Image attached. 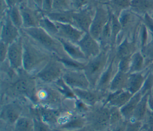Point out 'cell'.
I'll use <instances>...</instances> for the list:
<instances>
[{"label": "cell", "mask_w": 153, "mask_h": 131, "mask_svg": "<svg viewBox=\"0 0 153 131\" xmlns=\"http://www.w3.org/2000/svg\"><path fill=\"white\" fill-rule=\"evenodd\" d=\"M77 44L87 60L96 56L102 50L99 42L88 32L84 33Z\"/></svg>", "instance_id": "obj_19"}, {"label": "cell", "mask_w": 153, "mask_h": 131, "mask_svg": "<svg viewBox=\"0 0 153 131\" xmlns=\"http://www.w3.org/2000/svg\"><path fill=\"white\" fill-rule=\"evenodd\" d=\"M87 126L95 131H108L110 127L109 106L100 102L90 107L84 114Z\"/></svg>", "instance_id": "obj_7"}, {"label": "cell", "mask_w": 153, "mask_h": 131, "mask_svg": "<svg viewBox=\"0 0 153 131\" xmlns=\"http://www.w3.org/2000/svg\"></svg>", "instance_id": "obj_51"}, {"label": "cell", "mask_w": 153, "mask_h": 131, "mask_svg": "<svg viewBox=\"0 0 153 131\" xmlns=\"http://www.w3.org/2000/svg\"><path fill=\"white\" fill-rule=\"evenodd\" d=\"M144 22L146 26L148 27L150 29V31L153 32V19L150 17L147 13L145 14Z\"/></svg>", "instance_id": "obj_43"}, {"label": "cell", "mask_w": 153, "mask_h": 131, "mask_svg": "<svg viewBox=\"0 0 153 131\" xmlns=\"http://www.w3.org/2000/svg\"><path fill=\"white\" fill-rule=\"evenodd\" d=\"M66 68L63 61L54 56L34 77L39 83L53 84L62 77Z\"/></svg>", "instance_id": "obj_8"}, {"label": "cell", "mask_w": 153, "mask_h": 131, "mask_svg": "<svg viewBox=\"0 0 153 131\" xmlns=\"http://www.w3.org/2000/svg\"><path fill=\"white\" fill-rule=\"evenodd\" d=\"M129 9L134 13H146L153 9V0H131Z\"/></svg>", "instance_id": "obj_30"}, {"label": "cell", "mask_w": 153, "mask_h": 131, "mask_svg": "<svg viewBox=\"0 0 153 131\" xmlns=\"http://www.w3.org/2000/svg\"><path fill=\"white\" fill-rule=\"evenodd\" d=\"M88 131H95V130H93V129H90V128H89V127H88Z\"/></svg>", "instance_id": "obj_48"}, {"label": "cell", "mask_w": 153, "mask_h": 131, "mask_svg": "<svg viewBox=\"0 0 153 131\" xmlns=\"http://www.w3.org/2000/svg\"><path fill=\"white\" fill-rule=\"evenodd\" d=\"M142 96L143 95L140 92L134 94L129 100L120 108L121 114L125 120H130L137 103L141 99Z\"/></svg>", "instance_id": "obj_24"}, {"label": "cell", "mask_w": 153, "mask_h": 131, "mask_svg": "<svg viewBox=\"0 0 153 131\" xmlns=\"http://www.w3.org/2000/svg\"><path fill=\"white\" fill-rule=\"evenodd\" d=\"M34 122L33 131H50L52 128L38 118H33Z\"/></svg>", "instance_id": "obj_38"}, {"label": "cell", "mask_w": 153, "mask_h": 131, "mask_svg": "<svg viewBox=\"0 0 153 131\" xmlns=\"http://www.w3.org/2000/svg\"><path fill=\"white\" fill-rule=\"evenodd\" d=\"M37 81L35 77L23 69L10 77L1 76V101L20 99L36 105Z\"/></svg>", "instance_id": "obj_1"}, {"label": "cell", "mask_w": 153, "mask_h": 131, "mask_svg": "<svg viewBox=\"0 0 153 131\" xmlns=\"http://www.w3.org/2000/svg\"><path fill=\"white\" fill-rule=\"evenodd\" d=\"M110 16L111 11L106 5L103 3L95 5V13L88 33L97 41Z\"/></svg>", "instance_id": "obj_9"}, {"label": "cell", "mask_w": 153, "mask_h": 131, "mask_svg": "<svg viewBox=\"0 0 153 131\" xmlns=\"http://www.w3.org/2000/svg\"><path fill=\"white\" fill-rule=\"evenodd\" d=\"M21 31L27 35L34 42L61 59L67 68H82L85 63L71 59L66 54L63 46L59 39L45 31L40 27L22 28Z\"/></svg>", "instance_id": "obj_2"}, {"label": "cell", "mask_w": 153, "mask_h": 131, "mask_svg": "<svg viewBox=\"0 0 153 131\" xmlns=\"http://www.w3.org/2000/svg\"><path fill=\"white\" fill-rule=\"evenodd\" d=\"M142 126V121L128 120L127 121L125 131H140Z\"/></svg>", "instance_id": "obj_40"}, {"label": "cell", "mask_w": 153, "mask_h": 131, "mask_svg": "<svg viewBox=\"0 0 153 131\" xmlns=\"http://www.w3.org/2000/svg\"><path fill=\"white\" fill-rule=\"evenodd\" d=\"M33 118L28 115L21 116L13 126V131H33Z\"/></svg>", "instance_id": "obj_28"}, {"label": "cell", "mask_w": 153, "mask_h": 131, "mask_svg": "<svg viewBox=\"0 0 153 131\" xmlns=\"http://www.w3.org/2000/svg\"><path fill=\"white\" fill-rule=\"evenodd\" d=\"M127 121L124 120L115 124L111 125L108 131H125Z\"/></svg>", "instance_id": "obj_42"}, {"label": "cell", "mask_w": 153, "mask_h": 131, "mask_svg": "<svg viewBox=\"0 0 153 131\" xmlns=\"http://www.w3.org/2000/svg\"><path fill=\"white\" fill-rule=\"evenodd\" d=\"M62 78L72 89L90 87V82L82 69L66 68Z\"/></svg>", "instance_id": "obj_10"}, {"label": "cell", "mask_w": 153, "mask_h": 131, "mask_svg": "<svg viewBox=\"0 0 153 131\" xmlns=\"http://www.w3.org/2000/svg\"><path fill=\"white\" fill-rule=\"evenodd\" d=\"M59 109H56L47 106L32 104L30 109V114L32 118H38L49 125L52 129H56L59 115Z\"/></svg>", "instance_id": "obj_11"}, {"label": "cell", "mask_w": 153, "mask_h": 131, "mask_svg": "<svg viewBox=\"0 0 153 131\" xmlns=\"http://www.w3.org/2000/svg\"><path fill=\"white\" fill-rule=\"evenodd\" d=\"M152 19H153V18H152Z\"/></svg>", "instance_id": "obj_50"}, {"label": "cell", "mask_w": 153, "mask_h": 131, "mask_svg": "<svg viewBox=\"0 0 153 131\" xmlns=\"http://www.w3.org/2000/svg\"><path fill=\"white\" fill-rule=\"evenodd\" d=\"M57 38L62 44L66 54L71 59L79 63H86L87 59L77 44H75L59 38Z\"/></svg>", "instance_id": "obj_22"}, {"label": "cell", "mask_w": 153, "mask_h": 131, "mask_svg": "<svg viewBox=\"0 0 153 131\" xmlns=\"http://www.w3.org/2000/svg\"><path fill=\"white\" fill-rule=\"evenodd\" d=\"M8 44L0 41V63L4 62L7 58Z\"/></svg>", "instance_id": "obj_41"}, {"label": "cell", "mask_w": 153, "mask_h": 131, "mask_svg": "<svg viewBox=\"0 0 153 131\" xmlns=\"http://www.w3.org/2000/svg\"><path fill=\"white\" fill-rule=\"evenodd\" d=\"M1 39L0 41L10 45L21 36V30L11 22L8 10L1 14Z\"/></svg>", "instance_id": "obj_12"}, {"label": "cell", "mask_w": 153, "mask_h": 131, "mask_svg": "<svg viewBox=\"0 0 153 131\" xmlns=\"http://www.w3.org/2000/svg\"><path fill=\"white\" fill-rule=\"evenodd\" d=\"M94 13L95 5H89L79 10H73V25L85 33L89 32Z\"/></svg>", "instance_id": "obj_15"}, {"label": "cell", "mask_w": 153, "mask_h": 131, "mask_svg": "<svg viewBox=\"0 0 153 131\" xmlns=\"http://www.w3.org/2000/svg\"><path fill=\"white\" fill-rule=\"evenodd\" d=\"M110 114V126L118 122L124 120L121 114L120 108L116 106H109Z\"/></svg>", "instance_id": "obj_36"}, {"label": "cell", "mask_w": 153, "mask_h": 131, "mask_svg": "<svg viewBox=\"0 0 153 131\" xmlns=\"http://www.w3.org/2000/svg\"><path fill=\"white\" fill-rule=\"evenodd\" d=\"M33 5L36 8L40 9L41 10V7L43 2V0H32Z\"/></svg>", "instance_id": "obj_45"}, {"label": "cell", "mask_w": 153, "mask_h": 131, "mask_svg": "<svg viewBox=\"0 0 153 131\" xmlns=\"http://www.w3.org/2000/svg\"><path fill=\"white\" fill-rule=\"evenodd\" d=\"M23 19V28L38 27L44 14L36 7L23 2L19 5Z\"/></svg>", "instance_id": "obj_14"}, {"label": "cell", "mask_w": 153, "mask_h": 131, "mask_svg": "<svg viewBox=\"0 0 153 131\" xmlns=\"http://www.w3.org/2000/svg\"><path fill=\"white\" fill-rule=\"evenodd\" d=\"M7 60L13 69L17 71L23 69V47L22 34L17 40L8 45Z\"/></svg>", "instance_id": "obj_16"}, {"label": "cell", "mask_w": 153, "mask_h": 131, "mask_svg": "<svg viewBox=\"0 0 153 131\" xmlns=\"http://www.w3.org/2000/svg\"><path fill=\"white\" fill-rule=\"evenodd\" d=\"M88 127L87 126H85L82 129H77V130H58V131H88Z\"/></svg>", "instance_id": "obj_46"}, {"label": "cell", "mask_w": 153, "mask_h": 131, "mask_svg": "<svg viewBox=\"0 0 153 131\" xmlns=\"http://www.w3.org/2000/svg\"><path fill=\"white\" fill-rule=\"evenodd\" d=\"M23 2H26L24 0H6V5L8 6V8L16 5L19 6Z\"/></svg>", "instance_id": "obj_44"}, {"label": "cell", "mask_w": 153, "mask_h": 131, "mask_svg": "<svg viewBox=\"0 0 153 131\" xmlns=\"http://www.w3.org/2000/svg\"><path fill=\"white\" fill-rule=\"evenodd\" d=\"M148 94L142 96L141 99L137 103L130 120L136 121H142L147 112L146 105L148 103Z\"/></svg>", "instance_id": "obj_27"}, {"label": "cell", "mask_w": 153, "mask_h": 131, "mask_svg": "<svg viewBox=\"0 0 153 131\" xmlns=\"http://www.w3.org/2000/svg\"><path fill=\"white\" fill-rule=\"evenodd\" d=\"M76 98L91 107L96 104L105 102L108 92H105L96 88L88 89H72Z\"/></svg>", "instance_id": "obj_13"}, {"label": "cell", "mask_w": 153, "mask_h": 131, "mask_svg": "<svg viewBox=\"0 0 153 131\" xmlns=\"http://www.w3.org/2000/svg\"><path fill=\"white\" fill-rule=\"evenodd\" d=\"M57 89L60 92V93L66 98L68 99L76 98L73 92V90L63 81L61 77L56 82L53 83Z\"/></svg>", "instance_id": "obj_34"}, {"label": "cell", "mask_w": 153, "mask_h": 131, "mask_svg": "<svg viewBox=\"0 0 153 131\" xmlns=\"http://www.w3.org/2000/svg\"><path fill=\"white\" fill-rule=\"evenodd\" d=\"M72 10L76 11L82 9L90 4L88 0H69Z\"/></svg>", "instance_id": "obj_39"}, {"label": "cell", "mask_w": 153, "mask_h": 131, "mask_svg": "<svg viewBox=\"0 0 153 131\" xmlns=\"http://www.w3.org/2000/svg\"><path fill=\"white\" fill-rule=\"evenodd\" d=\"M133 95L125 89L115 92H108L104 103L108 106H116L121 108L129 100Z\"/></svg>", "instance_id": "obj_21"}, {"label": "cell", "mask_w": 153, "mask_h": 131, "mask_svg": "<svg viewBox=\"0 0 153 131\" xmlns=\"http://www.w3.org/2000/svg\"><path fill=\"white\" fill-rule=\"evenodd\" d=\"M113 51L117 62L123 58L130 57L136 52L135 41L130 39L128 36H125L113 49Z\"/></svg>", "instance_id": "obj_20"}, {"label": "cell", "mask_w": 153, "mask_h": 131, "mask_svg": "<svg viewBox=\"0 0 153 131\" xmlns=\"http://www.w3.org/2000/svg\"><path fill=\"white\" fill-rule=\"evenodd\" d=\"M143 57L139 51L134 52L130 57L129 73L140 72L142 68Z\"/></svg>", "instance_id": "obj_31"}, {"label": "cell", "mask_w": 153, "mask_h": 131, "mask_svg": "<svg viewBox=\"0 0 153 131\" xmlns=\"http://www.w3.org/2000/svg\"><path fill=\"white\" fill-rule=\"evenodd\" d=\"M56 23V22H55ZM58 32L55 37L77 44L85 32L70 23H56Z\"/></svg>", "instance_id": "obj_18"}, {"label": "cell", "mask_w": 153, "mask_h": 131, "mask_svg": "<svg viewBox=\"0 0 153 131\" xmlns=\"http://www.w3.org/2000/svg\"><path fill=\"white\" fill-rule=\"evenodd\" d=\"M36 105L59 109L66 99L53 84L41 83L37 81L35 93Z\"/></svg>", "instance_id": "obj_6"}, {"label": "cell", "mask_w": 153, "mask_h": 131, "mask_svg": "<svg viewBox=\"0 0 153 131\" xmlns=\"http://www.w3.org/2000/svg\"><path fill=\"white\" fill-rule=\"evenodd\" d=\"M30 102L20 99H9L1 101V121L13 126L23 115H30Z\"/></svg>", "instance_id": "obj_5"}, {"label": "cell", "mask_w": 153, "mask_h": 131, "mask_svg": "<svg viewBox=\"0 0 153 131\" xmlns=\"http://www.w3.org/2000/svg\"><path fill=\"white\" fill-rule=\"evenodd\" d=\"M8 13L11 22L17 28L21 30L23 28V19L19 7L16 5L9 8Z\"/></svg>", "instance_id": "obj_32"}, {"label": "cell", "mask_w": 153, "mask_h": 131, "mask_svg": "<svg viewBox=\"0 0 153 131\" xmlns=\"http://www.w3.org/2000/svg\"><path fill=\"white\" fill-rule=\"evenodd\" d=\"M117 71L118 62L115 58L114 51L112 49L111 58L108 65L99 78L96 88L101 91L108 92L110 84Z\"/></svg>", "instance_id": "obj_17"}, {"label": "cell", "mask_w": 153, "mask_h": 131, "mask_svg": "<svg viewBox=\"0 0 153 131\" xmlns=\"http://www.w3.org/2000/svg\"><path fill=\"white\" fill-rule=\"evenodd\" d=\"M72 13L73 10L51 11L47 14H45V16L56 23H70L73 25Z\"/></svg>", "instance_id": "obj_26"}, {"label": "cell", "mask_w": 153, "mask_h": 131, "mask_svg": "<svg viewBox=\"0 0 153 131\" xmlns=\"http://www.w3.org/2000/svg\"><path fill=\"white\" fill-rule=\"evenodd\" d=\"M72 10L69 0H52V11Z\"/></svg>", "instance_id": "obj_35"}, {"label": "cell", "mask_w": 153, "mask_h": 131, "mask_svg": "<svg viewBox=\"0 0 153 131\" xmlns=\"http://www.w3.org/2000/svg\"><path fill=\"white\" fill-rule=\"evenodd\" d=\"M112 48L111 46L102 48L96 56L87 60L82 69L84 70L91 88H96L97 83L109 62Z\"/></svg>", "instance_id": "obj_4"}, {"label": "cell", "mask_w": 153, "mask_h": 131, "mask_svg": "<svg viewBox=\"0 0 153 131\" xmlns=\"http://www.w3.org/2000/svg\"><path fill=\"white\" fill-rule=\"evenodd\" d=\"M50 131H58L56 129H52Z\"/></svg>", "instance_id": "obj_47"}, {"label": "cell", "mask_w": 153, "mask_h": 131, "mask_svg": "<svg viewBox=\"0 0 153 131\" xmlns=\"http://www.w3.org/2000/svg\"><path fill=\"white\" fill-rule=\"evenodd\" d=\"M129 73L124 72L118 69L115 74L109 88V92H115L125 89Z\"/></svg>", "instance_id": "obj_25"}, {"label": "cell", "mask_w": 153, "mask_h": 131, "mask_svg": "<svg viewBox=\"0 0 153 131\" xmlns=\"http://www.w3.org/2000/svg\"><path fill=\"white\" fill-rule=\"evenodd\" d=\"M21 34L23 47V68L34 76L54 55L34 42L22 31Z\"/></svg>", "instance_id": "obj_3"}, {"label": "cell", "mask_w": 153, "mask_h": 131, "mask_svg": "<svg viewBox=\"0 0 153 131\" xmlns=\"http://www.w3.org/2000/svg\"><path fill=\"white\" fill-rule=\"evenodd\" d=\"M39 27L41 28L45 31L53 36H56L58 32V29L56 23L51 20L45 15H44L41 19Z\"/></svg>", "instance_id": "obj_33"}, {"label": "cell", "mask_w": 153, "mask_h": 131, "mask_svg": "<svg viewBox=\"0 0 153 131\" xmlns=\"http://www.w3.org/2000/svg\"><path fill=\"white\" fill-rule=\"evenodd\" d=\"M143 81V77L140 72L129 73L125 90L134 95L140 91Z\"/></svg>", "instance_id": "obj_23"}, {"label": "cell", "mask_w": 153, "mask_h": 131, "mask_svg": "<svg viewBox=\"0 0 153 131\" xmlns=\"http://www.w3.org/2000/svg\"><path fill=\"white\" fill-rule=\"evenodd\" d=\"M131 1V0H108L103 4L108 6L112 13L118 16L123 11L130 8Z\"/></svg>", "instance_id": "obj_29"}, {"label": "cell", "mask_w": 153, "mask_h": 131, "mask_svg": "<svg viewBox=\"0 0 153 131\" xmlns=\"http://www.w3.org/2000/svg\"><path fill=\"white\" fill-rule=\"evenodd\" d=\"M140 131H146L145 129H142V128H141V129L140 130Z\"/></svg>", "instance_id": "obj_49"}, {"label": "cell", "mask_w": 153, "mask_h": 131, "mask_svg": "<svg viewBox=\"0 0 153 131\" xmlns=\"http://www.w3.org/2000/svg\"><path fill=\"white\" fill-rule=\"evenodd\" d=\"M142 128L146 131H153V113H146L144 119L143 120Z\"/></svg>", "instance_id": "obj_37"}]
</instances>
